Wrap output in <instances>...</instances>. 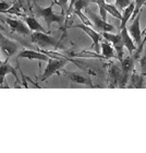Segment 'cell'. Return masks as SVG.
Masks as SVG:
<instances>
[{
	"mask_svg": "<svg viewBox=\"0 0 146 153\" xmlns=\"http://www.w3.org/2000/svg\"><path fill=\"white\" fill-rule=\"evenodd\" d=\"M54 6H55L54 1H51L50 6L48 7V8H41V7L38 6L37 3L34 4L35 16L44 19V21L46 22V24H47L48 31H49V29H50L51 23L56 22V23H58V24L62 25V24L64 23V21H66L63 12L61 13V14H58V13L54 12Z\"/></svg>",
	"mask_w": 146,
	"mask_h": 153,
	"instance_id": "obj_1",
	"label": "cell"
},
{
	"mask_svg": "<svg viewBox=\"0 0 146 153\" xmlns=\"http://www.w3.org/2000/svg\"><path fill=\"white\" fill-rule=\"evenodd\" d=\"M31 38L34 44H36L41 48H58L59 47V41L55 37H51L47 33L41 32H32Z\"/></svg>",
	"mask_w": 146,
	"mask_h": 153,
	"instance_id": "obj_2",
	"label": "cell"
},
{
	"mask_svg": "<svg viewBox=\"0 0 146 153\" xmlns=\"http://www.w3.org/2000/svg\"><path fill=\"white\" fill-rule=\"evenodd\" d=\"M134 60L133 57L129 55L127 57H123V59L120 61V66H121V78L120 81H119V84H118V88L120 89H123L125 88V84H128L129 82V78H130V74L133 70V66H134Z\"/></svg>",
	"mask_w": 146,
	"mask_h": 153,
	"instance_id": "obj_3",
	"label": "cell"
},
{
	"mask_svg": "<svg viewBox=\"0 0 146 153\" xmlns=\"http://www.w3.org/2000/svg\"><path fill=\"white\" fill-rule=\"evenodd\" d=\"M102 37L105 38V41H108L109 43L112 44L114 51H116V57L118 58V60L121 61L124 57V45L122 43V38H121V34H112L109 32H102Z\"/></svg>",
	"mask_w": 146,
	"mask_h": 153,
	"instance_id": "obj_4",
	"label": "cell"
},
{
	"mask_svg": "<svg viewBox=\"0 0 146 153\" xmlns=\"http://www.w3.org/2000/svg\"><path fill=\"white\" fill-rule=\"evenodd\" d=\"M48 65L46 69H45L44 74L41 76V81H45L47 80L49 76H51L55 74H59V70H61L62 68L69 62L68 59H55V58H49L48 59Z\"/></svg>",
	"mask_w": 146,
	"mask_h": 153,
	"instance_id": "obj_5",
	"label": "cell"
},
{
	"mask_svg": "<svg viewBox=\"0 0 146 153\" xmlns=\"http://www.w3.org/2000/svg\"><path fill=\"white\" fill-rule=\"evenodd\" d=\"M18 48H19L18 43L11 41L10 38H8L7 36H4L2 33L0 32V51H1L2 55L4 56V58H6L4 61L9 60V58L12 55L15 54Z\"/></svg>",
	"mask_w": 146,
	"mask_h": 153,
	"instance_id": "obj_6",
	"label": "cell"
},
{
	"mask_svg": "<svg viewBox=\"0 0 146 153\" xmlns=\"http://www.w3.org/2000/svg\"><path fill=\"white\" fill-rule=\"evenodd\" d=\"M85 12H86V14L88 16L87 18L92 21L93 24H94L100 32H112V31H114V25L107 23V21H104V20L100 18V16H97L96 13H94V11L89 9L88 7L85 8Z\"/></svg>",
	"mask_w": 146,
	"mask_h": 153,
	"instance_id": "obj_7",
	"label": "cell"
},
{
	"mask_svg": "<svg viewBox=\"0 0 146 153\" xmlns=\"http://www.w3.org/2000/svg\"><path fill=\"white\" fill-rule=\"evenodd\" d=\"M70 29H81L83 32H85L87 35L91 37L93 41V47L95 49L96 53H99V44L102 42V34L100 33L95 32L93 29H91V26H87L85 24H75V25H70Z\"/></svg>",
	"mask_w": 146,
	"mask_h": 153,
	"instance_id": "obj_8",
	"label": "cell"
},
{
	"mask_svg": "<svg viewBox=\"0 0 146 153\" xmlns=\"http://www.w3.org/2000/svg\"><path fill=\"white\" fill-rule=\"evenodd\" d=\"M3 21L10 26V29L12 30L13 32L18 33V34H21V35H24V36H27L32 34V31L29 29V26L26 25V24H24L21 20L4 18Z\"/></svg>",
	"mask_w": 146,
	"mask_h": 153,
	"instance_id": "obj_9",
	"label": "cell"
},
{
	"mask_svg": "<svg viewBox=\"0 0 146 153\" xmlns=\"http://www.w3.org/2000/svg\"><path fill=\"white\" fill-rule=\"evenodd\" d=\"M140 19H141V11L137 13V16L132 20L131 25L128 29V32L130 34V36L133 38L135 45H140L142 42V31L140 29Z\"/></svg>",
	"mask_w": 146,
	"mask_h": 153,
	"instance_id": "obj_10",
	"label": "cell"
},
{
	"mask_svg": "<svg viewBox=\"0 0 146 153\" xmlns=\"http://www.w3.org/2000/svg\"><path fill=\"white\" fill-rule=\"evenodd\" d=\"M108 78L109 88L110 89L117 88L121 78V66H118L116 62L111 61L108 66Z\"/></svg>",
	"mask_w": 146,
	"mask_h": 153,
	"instance_id": "obj_11",
	"label": "cell"
},
{
	"mask_svg": "<svg viewBox=\"0 0 146 153\" xmlns=\"http://www.w3.org/2000/svg\"><path fill=\"white\" fill-rule=\"evenodd\" d=\"M8 74H11L14 78H15L16 83H20L19 76L16 72V69L12 67L10 64H8V61H0V88H2V83L4 81V76Z\"/></svg>",
	"mask_w": 146,
	"mask_h": 153,
	"instance_id": "obj_12",
	"label": "cell"
},
{
	"mask_svg": "<svg viewBox=\"0 0 146 153\" xmlns=\"http://www.w3.org/2000/svg\"><path fill=\"white\" fill-rule=\"evenodd\" d=\"M18 59L20 58H24V59H29V60H41V61H48L49 57L47 55L43 54L41 51H29V49H23L19 55H18Z\"/></svg>",
	"mask_w": 146,
	"mask_h": 153,
	"instance_id": "obj_13",
	"label": "cell"
},
{
	"mask_svg": "<svg viewBox=\"0 0 146 153\" xmlns=\"http://www.w3.org/2000/svg\"><path fill=\"white\" fill-rule=\"evenodd\" d=\"M120 34H121V38H122V43L124 45V48H127L128 51H129V55L132 56L134 51L136 49V45L134 43L133 38L131 37L129 32H128L127 26L120 30Z\"/></svg>",
	"mask_w": 146,
	"mask_h": 153,
	"instance_id": "obj_14",
	"label": "cell"
},
{
	"mask_svg": "<svg viewBox=\"0 0 146 153\" xmlns=\"http://www.w3.org/2000/svg\"><path fill=\"white\" fill-rule=\"evenodd\" d=\"M145 76L146 74H139L136 72V70H132L130 74V84L128 88H135V89H141V88H143V84H144V80H145Z\"/></svg>",
	"mask_w": 146,
	"mask_h": 153,
	"instance_id": "obj_15",
	"label": "cell"
},
{
	"mask_svg": "<svg viewBox=\"0 0 146 153\" xmlns=\"http://www.w3.org/2000/svg\"><path fill=\"white\" fill-rule=\"evenodd\" d=\"M134 7H135V4H134V1H131L129 4H128L125 8H124L123 10H122V13H121V23H120V26H119V29H123V27H125L127 26V23L128 21L131 19V16H132V13H133V10H134Z\"/></svg>",
	"mask_w": 146,
	"mask_h": 153,
	"instance_id": "obj_16",
	"label": "cell"
},
{
	"mask_svg": "<svg viewBox=\"0 0 146 153\" xmlns=\"http://www.w3.org/2000/svg\"><path fill=\"white\" fill-rule=\"evenodd\" d=\"M24 21H25L26 25L29 26V29L32 32H41V33H47V34L50 32V31H47L46 29H44V26H41L34 16H25Z\"/></svg>",
	"mask_w": 146,
	"mask_h": 153,
	"instance_id": "obj_17",
	"label": "cell"
},
{
	"mask_svg": "<svg viewBox=\"0 0 146 153\" xmlns=\"http://www.w3.org/2000/svg\"><path fill=\"white\" fill-rule=\"evenodd\" d=\"M68 76L71 81H73L74 83H77V84H85L87 86H91L93 88L92 85V81L89 79L88 76H84V74H77V72H68Z\"/></svg>",
	"mask_w": 146,
	"mask_h": 153,
	"instance_id": "obj_18",
	"label": "cell"
},
{
	"mask_svg": "<svg viewBox=\"0 0 146 153\" xmlns=\"http://www.w3.org/2000/svg\"><path fill=\"white\" fill-rule=\"evenodd\" d=\"M100 46H102V55L105 57V59H111V58L116 57L114 48V46H111L110 43L102 41L100 42Z\"/></svg>",
	"mask_w": 146,
	"mask_h": 153,
	"instance_id": "obj_19",
	"label": "cell"
},
{
	"mask_svg": "<svg viewBox=\"0 0 146 153\" xmlns=\"http://www.w3.org/2000/svg\"><path fill=\"white\" fill-rule=\"evenodd\" d=\"M21 9H22V3L21 1H18L14 4L11 6L10 9H8L4 13H8V14H14V16H23L22 12H21Z\"/></svg>",
	"mask_w": 146,
	"mask_h": 153,
	"instance_id": "obj_20",
	"label": "cell"
},
{
	"mask_svg": "<svg viewBox=\"0 0 146 153\" xmlns=\"http://www.w3.org/2000/svg\"><path fill=\"white\" fill-rule=\"evenodd\" d=\"M91 0H76L74 4H73L72 11H82L83 9L87 8L88 3Z\"/></svg>",
	"mask_w": 146,
	"mask_h": 153,
	"instance_id": "obj_21",
	"label": "cell"
},
{
	"mask_svg": "<svg viewBox=\"0 0 146 153\" xmlns=\"http://www.w3.org/2000/svg\"><path fill=\"white\" fill-rule=\"evenodd\" d=\"M134 10H133V13H132V16H131V20H133L135 16H137V13L140 12L141 10H142V7L144 4H146V0H134Z\"/></svg>",
	"mask_w": 146,
	"mask_h": 153,
	"instance_id": "obj_22",
	"label": "cell"
},
{
	"mask_svg": "<svg viewBox=\"0 0 146 153\" xmlns=\"http://www.w3.org/2000/svg\"><path fill=\"white\" fill-rule=\"evenodd\" d=\"M73 12L75 13L76 16H79L80 18V20L82 21V23L83 24H85V25H87V26H91V25H93V23H92V21L87 18V16L84 14V13H82V11H73Z\"/></svg>",
	"mask_w": 146,
	"mask_h": 153,
	"instance_id": "obj_23",
	"label": "cell"
},
{
	"mask_svg": "<svg viewBox=\"0 0 146 153\" xmlns=\"http://www.w3.org/2000/svg\"><path fill=\"white\" fill-rule=\"evenodd\" d=\"M131 1H132V0H116V4H114V6H116V8H117L119 11H122Z\"/></svg>",
	"mask_w": 146,
	"mask_h": 153,
	"instance_id": "obj_24",
	"label": "cell"
},
{
	"mask_svg": "<svg viewBox=\"0 0 146 153\" xmlns=\"http://www.w3.org/2000/svg\"><path fill=\"white\" fill-rule=\"evenodd\" d=\"M140 65H141V72L143 74H146V47H145V51H144L143 56L141 57Z\"/></svg>",
	"mask_w": 146,
	"mask_h": 153,
	"instance_id": "obj_25",
	"label": "cell"
},
{
	"mask_svg": "<svg viewBox=\"0 0 146 153\" xmlns=\"http://www.w3.org/2000/svg\"><path fill=\"white\" fill-rule=\"evenodd\" d=\"M11 3L8 2V1H4V0H0V13H4L8 9L11 8Z\"/></svg>",
	"mask_w": 146,
	"mask_h": 153,
	"instance_id": "obj_26",
	"label": "cell"
},
{
	"mask_svg": "<svg viewBox=\"0 0 146 153\" xmlns=\"http://www.w3.org/2000/svg\"><path fill=\"white\" fill-rule=\"evenodd\" d=\"M105 1H106L107 3H111L112 1H114V0H105Z\"/></svg>",
	"mask_w": 146,
	"mask_h": 153,
	"instance_id": "obj_27",
	"label": "cell"
},
{
	"mask_svg": "<svg viewBox=\"0 0 146 153\" xmlns=\"http://www.w3.org/2000/svg\"><path fill=\"white\" fill-rule=\"evenodd\" d=\"M51 1H54L55 3H57V1H58V0H51Z\"/></svg>",
	"mask_w": 146,
	"mask_h": 153,
	"instance_id": "obj_28",
	"label": "cell"
},
{
	"mask_svg": "<svg viewBox=\"0 0 146 153\" xmlns=\"http://www.w3.org/2000/svg\"><path fill=\"white\" fill-rule=\"evenodd\" d=\"M146 32V27H145V29H144V31H143V33H142V34H144V33H145Z\"/></svg>",
	"mask_w": 146,
	"mask_h": 153,
	"instance_id": "obj_29",
	"label": "cell"
},
{
	"mask_svg": "<svg viewBox=\"0 0 146 153\" xmlns=\"http://www.w3.org/2000/svg\"><path fill=\"white\" fill-rule=\"evenodd\" d=\"M18 1H21V0H18Z\"/></svg>",
	"mask_w": 146,
	"mask_h": 153,
	"instance_id": "obj_30",
	"label": "cell"
}]
</instances>
